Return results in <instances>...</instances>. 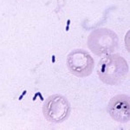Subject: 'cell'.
Wrapping results in <instances>:
<instances>
[{
  "label": "cell",
  "mask_w": 130,
  "mask_h": 130,
  "mask_svg": "<svg viewBox=\"0 0 130 130\" xmlns=\"http://www.w3.org/2000/svg\"><path fill=\"white\" fill-rule=\"evenodd\" d=\"M128 73V64L119 54L107 55L97 65V75L103 83L108 85L120 84Z\"/></svg>",
  "instance_id": "obj_1"
},
{
  "label": "cell",
  "mask_w": 130,
  "mask_h": 130,
  "mask_svg": "<svg viewBox=\"0 0 130 130\" xmlns=\"http://www.w3.org/2000/svg\"><path fill=\"white\" fill-rule=\"evenodd\" d=\"M119 38L116 33L107 28H101L92 31L88 37L89 49L96 56L108 55L118 47Z\"/></svg>",
  "instance_id": "obj_2"
},
{
  "label": "cell",
  "mask_w": 130,
  "mask_h": 130,
  "mask_svg": "<svg viewBox=\"0 0 130 130\" xmlns=\"http://www.w3.org/2000/svg\"><path fill=\"white\" fill-rule=\"evenodd\" d=\"M70 112V102L61 95L49 96L43 106V114L46 120L53 123L63 122L69 118Z\"/></svg>",
  "instance_id": "obj_3"
},
{
  "label": "cell",
  "mask_w": 130,
  "mask_h": 130,
  "mask_svg": "<svg viewBox=\"0 0 130 130\" xmlns=\"http://www.w3.org/2000/svg\"><path fill=\"white\" fill-rule=\"evenodd\" d=\"M67 67L75 76L86 77L93 72L95 61L88 51L82 49H75L67 56Z\"/></svg>",
  "instance_id": "obj_4"
},
{
  "label": "cell",
  "mask_w": 130,
  "mask_h": 130,
  "mask_svg": "<svg viewBox=\"0 0 130 130\" xmlns=\"http://www.w3.org/2000/svg\"><path fill=\"white\" fill-rule=\"evenodd\" d=\"M108 112L113 120L121 123L128 122L130 120L129 96L127 95L114 96L108 102Z\"/></svg>",
  "instance_id": "obj_5"
}]
</instances>
